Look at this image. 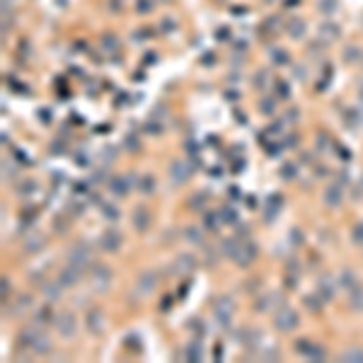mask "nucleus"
Listing matches in <instances>:
<instances>
[{"label": "nucleus", "mask_w": 363, "mask_h": 363, "mask_svg": "<svg viewBox=\"0 0 363 363\" xmlns=\"http://www.w3.org/2000/svg\"><path fill=\"white\" fill-rule=\"evenodd\" d=\"M336 286H339V283H334V279H332L330 274H325L322 279L317 281V296L325 298V300H332V298H334Z\"/></svg>", "instance_id": "11"}, {"label": "nucleus", "mask_w": 363, "mask_h": 363, "mask_svg": "<svg viewBox=\"0 0 363 363\" xmlns=\"http://www.w3.org/2000/svg\"><path fill=\"white\" fill-rule=\"evenodd\" d=\"M61 291H63L61 281H46V283L41 286V293H44L46 300H58V298H61Z\"/></svg>", "instance_id": "17"}, {"label": "nucleus", "mask_w": 363, "mask_h": 363, "mask_svg": "<svg viewBox=\"0 0 363 363\" xmlns=\"http://www.w3.org/2000/svg\"><path fill=\"white\" fill-rule=\"evenodd\" d=\"M114 155H116L114 150H102V160H104V163H112Z\"/></svg>", "instance_id": "45"}, {"label": "nucleus", "mask_w": 363, "mask_h": 363, "mask_svg": "<svg viewBox=\"0 0 363 363\" xmlns=\"http://www.w3.org/2000/svg\"><path fill=\"white\" fill-rule=\"evenodd\" d=\"M218 216H221V223H235V221H237V211H235V206H223Z\"/></svg>", "instance_id": "27"}, {"label": "nucleus", "mask_w": 363, "mask_h": 363, "mask_svg": "<svg viewBox=\"0 0 363 363\" xmlns=\"http://www.w3.org/2000/svg\"><path fill=\"white\" fill-rule=\"evenodd\" d=\"M68 264H73V266H78L80 271H85V269L92 264V250H90V245L75 242V245L68 250Z\"/></svg>", "instance_id": "2"}, {"label": "nucleus", "mask_w": 363, "mask_h": 363, "mask_svg": "<svg viewBox=\"0 0 363 363\" xmlns=\"http://www.w3.org/2000/svg\"><path fill=\"white\" fill-rule=\"evenodd\" d=\"M15 172H17V169H15V165L5 160V179H7V177H15Z\"/></svg>", "instance_id": "42"}, {"label": "nucleus", "mask_w": 363, "mask_h": 363, "mask_svg": "<svg viewBox=\"0 0 363 363\" xmlns=\"http://www.w3.org/2000/svg\"><path fill=\"white\" fill-rule=\"evenodd\" d=\"M274 61H276V63H286L288 58H286V54H276V51H274Z\"/></svg>", "instance_id": "49"}, {"label": "nucleus", "mask_w": 363, "mask_h": 363, "mask_svg": "<svg viewBox=\"0 0 363 363\" xmlns=\"http://www.w3.org/2000/svg\"><path fill=\"white\" fill-rule=\"evenodd\" d=\"M184 240L189 245H196V247H203V230L198 225H189L184 228Z\"/></svg>", "instance_id": "15"}, {"label": "nucleus", "mask_w": 363, "mask_h": 363, "mask_svg": "<svg viewBox=\"0 0 363 363\" xmlns=\"http://www.w3.org/2000/svg\"><path fill=\"white\" fill-rule=\"evenodd\" d=\"M153 189H155V179H153L150 174L140 177L138 179V192H143V194H153Z\"/></svg>", "instance_id": "28"}, {"label": "nucleus", "mask_w": 363, "mask_h": 363, "mask_svg": "<svg viewBox=\"0 0 363 363\" xmlns=\"http://www.w3.org/2000/svg\"><path fill=\"white\" fill-rule=\"evenodd\" d=\"M356 58H361V49H346V61H356Z\"/></svg>", "instance_id": "39"}, {"label": "nucleus", "mask_w": 363, "mask_h": 363, "mask_svg": "<svg viewBox=\"0 0 363 363\" xmlns=\"http://www.w3.org/2000/svg\"><path fill=\"white\" fill-rule=\"evenodd\" d=\"M80 269L78 266H73V264H66L63 269H61V274H58V281H61V286L63 288H73L75 283H78V279H80Z\"/></svg>", "instance_id": "10"}, {"label": "nucleus", "mask_w": 363, "mask_h": 363, "mask_svg": "<svg viewBox=\"0 0 363 363\" xmlns=\"http://www.w3.org/2000/svg\"><path fill=\"white\" fill-rule=\"evenodd\" d=\"M41 247H44V237H41V235H36V232H34V235H29L27 240H25V252H39Z\"/></svg>", "instance_id": "26"}, {"label": "nucleus", "mask_w": 363, "mask_h": 363, "mask_svg": "<svg viewBox=\"0 0 363 363\" xmlns=\"http://www.w3.org/2000/svg\"><path fill=\"white\" fill-rule=\"evenodd\" d=\"M121 242H124V237H121V232L114 230V228L104 230L102 237H99V247H102L104 252H119L121 250Z\"/></svg>", "instance_id": "6"}, {"label": "nucleus", "mask_w": 363, "mask_h": 363, "mask_svg": "<svg viewBox=\"0 0 363 363\" xmlns=\"http://www.w3.org/2000/svg\"><path fill=\"white\" fill-rule=\"evenodd\" d=\"M56 330L58 334L63 336V339H68V336L75 334V330H78V325H75V317H73V312H61L56 317Z\"/></svg>", "instance_id": "5"}, {"label": "nucleus", "mask_w": 363, "mask_h": 363, "mask_svg": "<svg viewBox=\"0 0 363 363\" xmlns=\"http://www.w3.org/2000/svg\"><path fill=\"white\" fill-rule=\"evenodd\" d=\"M254 257H257V245L252 242V240H247V242H242L240 245V250H237V254H235V264L237 266H250L252 262H254Z\"/></svg>", "instance_id": "7"}, {"label": "nucleus", "mask_w": 363, "mask_h": 363, "mask_svg": "<svg viewBox=\"0 0 363 363\" xmlns=\"http://www.w3.org/2000/svg\"><path fill=\"white\" fill-rule=\"evenodd\" d=\"M155 286H158V276H155L153 271H145V274L138 276V293L140 296H150V293L155 291Z\"/></svg>", "instance_id": "13"}, {"label": "nucleus", "mask_w": 363, "mask_h": 363, "mask_svg": "<svg viewBox=\"0 0 363 363\" xmlns=\"http://www.w3.org/2000/svg\"><path fill=\"white\" fill-rule=\"evenodd\" d=\"M336 283H339L341 288H346V291H351L354 286H359V279H356V274H354L351 269H344V271L339 274V279H336Z\"/></svg>", "instance_id": "19"}, {"label": "nucleus", "mask_w": 363, "mask_h": 363, "mask_svg": "<svg viewBox=\"0 0 363 363\" xmlns=\"http://www.w3.org/2000/svg\"><path fill=\"white\" fill-rule=\"evenodd\" d=\"M124 143L129 145V150H133V153L138 150V140H136V136H129V138H124Z\"/></svg>", "instance_id": "41"}, {"label": "nucleus", "mask_w": 363, "mask_h": 363, "mask_svg": "<svg viewBox=\"0 0 363 363\" xmlns=\"http://www.w3.org/2000/svg\"><path fill=\"white\" fill-rule=\"evenodd\" d=\"M281 177H283V179H293V177H296V165H283Z\"/></svg>", "instance_id": "36"}, {"label": "nucleus", "mask_w": 363, "mask_h": 363, "mask_svg": "<svg viewBox=\"0 0 363 363\" xmlns=\"http://www.w3.org/2000/svg\"><path fill=\"white\" fill-rule=\"evenodd\" d=\"M296 78H300V80H305V73H303V68H296Z\"/></svg>", "instance_id": "50"}, {"label": "nucleus", "mask_w": 363, "mask_h": 363, "mask_svg": "<svg viewBox=\"0 0 363 363\" xmlns=\"http://www.w3.org/2000/svg\"><path fill=\"white\" fill-rule=\"evenodd\" d=\"M274 325H276V330H279V332H293V330L300 325V317H298V312H296L293 307L281 305L279 310H276Z\"/></svg>", "instance_id": "1"}, {"label": "nucleus", "mask_w": 363, "mask_h": 363, "mask_svg": "<svg viewBox=\"0 0 363 363\" xmlns=\"http://www.w3.org/2000/svg\"><path fill=\"white\" fill-rule=\"evenodd\" d=\"M102 213H104V218H109V221H119V208H116L114 203H104V206H102Z\"/></svg>", "instance_id": "33"}, {"label": "nucleus", "mask_w": 363, "mask_h": 363, "mask_svg": "<svg viewBox=\"0 0 363 363\" xmlns=\"http://www.w3.org/2000/svg\"><path fill=\"white\" fill-rule=\"evenodd\" d=\"M351 240H354V245L363 247V223L354 225V230H351Z\"/></svg>", "instance_id": "34"}, {"label": "nucleus", "mask_w": 363, "mask_h": 363, "mask_svg": "<svg viewBox=\"0 0 363 363\" xmlns=\"http://www.w3.org/2000/svg\"><path fill=\"white\" fill-rule=\"evenodd\" d=\"M189 174H192V169L187 163H182V160H174L172 165H169V179L174 182V184H184L187 179H189Z\"/></svg>", "instance_id": "9"}, {"label": "nucleus", "mask_w": 363, "mask_h": 363, "mask_svg": "<svg viewBox=\"0 0 363 363\" xmlns=\"http://www.w3.org/2000/svg\"><path fill=\"white\" fill-rule=\"evenodd\" d=\"M32 351L39 354V356H46V354H51V341H49L44 334H39L36 336V341H34V346H32Z\"/></svg>", "instance_id": "22"}, {"label": "nucleus", "mask_w": 363, "mask_h": 363, "mask_svg": "<svg viewBox=\"0 0 363 363\" xmlns=\"http://www.w3.org/2000/svg\"><path fill=\"white\" fill-rule=\"evenodd\" d=\"M312 344H315V341H310V339H298V341H296V351H298L300 356H305V359H307V354H310Z\"/></svg>", "instance_id": "31"}, {"label": "nucleus", "mask_w": 363, "mask_h": 363, "mask_svg": "<svg viewBox=\"0 0 363 363\" xmlns=\"http://www.w3.org/2000/svg\"><path fill=\"white\" fill-rule=\"evenodd\" d=\"M327 133H322V136H317V150H325V148H322V145H327Z\"/></svg>", "instance_id": "46"}, {"label": "nucleus", "mask_w": 363, "mask_h": 363, "mask_svg": "<svg viewBox=\"0 0 363 363\" xmlns=\"http://www.w3.org/2000/svg\"><path fill=\"white\" fill-rule=\"evenodd\" d=\"M262 112L274 114V99H264V102H262Z\"/></svg>", "instance_id": "40"}, {"label": "nucleus", "mask_w": 363, "mask_h": 363, "mask_svg": "<svg viewBox=\"0 0 363 363\" xmlns=\"http://www.w3.org/2000/svg\"><path fill=\"white\" fill-rule=\"evenodd\" d=\"M51 320H54V312H51L49 305H44L36 315H34V325H36V327H44V325H49Z\"/></svg>", "instance_id": "25"}, {"label": "nucleus", "mask_w": 363, "mask_h": 363, "mask_svg": "<svg viewBox=\"0 0 363 363\" xmlns=\"http://www.w3.org/2000/svg\"><path fill=\"white\" fill-rule=\"evenodd\" d=\"M305 303H307V307H310V310H317V307H322V303L317 305V298H312V296H310V298H305Z\"/></svg>", "instance_id": "44"}, {"label": "nucleus", "mask_w": 363, "mask_h": 363, "mask_svg": "<svg viewBox=\"0 0 363 363\" xmlns=\"http://www.w3.org/2000/svg\"><path fill=\"white\" fill-rule=\"evenodd\" d=\"M232 315H235V305H232L230 298H221V300L213 305V317H216V322H218L221 327H230Z\"/></svg>", "instance_id": "3"}, {"label": "nucleus", "mask_w": 363, "mask_h": 363, "mask_svg": "<svg viewBox=\"0 0 363 363\" xmlns=\"http://www.w3.org/2000/svg\"><path fill=\"white\" fill-rule=\"evenodd\" d=\"M303 34H305V25H303V22H298V20L291 22V36H293V39H300Z\"/></svg>", "instance_id": "35"}, {"label": "nucleus", "mask_w": 363, "mask_h": 363, "mask_svg": "<svg viewBox=\"0 0 363 363\" xmlns=\"http://www.w3.org/2000/svg\"><path fill=\"white\" fill-rule=\"evenodd\" d=\"M276 90H279L276 95H279L281 99H288V95H291V92H288V85H286V83H279V85H276Z\"/></svg>", "instance_id": "38"}, {"label": "nucleus", "mask_w": 363, "mask_h": 363, "mask_svg": "<svg viewBox=\"0 0 363 363\" xmlns=\"http://www.w3.org/2000/svg\"><path fill=\"white\" fill-rule=\"evenodd\" d=\"M189 271V269H194V257L192 254H184V257H179L177 259V271Z\"/></svg>", "instance_id": "29"}, {"label": "nucleus", "mask_w": 363, "mask_h": 363, "mask_svg": "<svg viewBox=\"0 0 363 363\" xmlns=\"http://www.w3.org/2000/svg\"><path fill=\"white\" fill-rule=\"evenodd\" d=\"M203 201H206V194H201V192H198V194H196V196H192V201H189V206H192V208H201L198 203H203Z\"/></svg>", "instance_id": "37"}, {"label": "nucleus", "mask_w": 363, "mask_h": 363, "mask_svg": "<svg viewBox=\"0 0 363 363\" xmlns=\"http://www.w3.org/2000/svg\"><path fill=\"white\" fill-rule=\"evenodd\" d=\"M254 83H257V85H262V87H264V85H266V73H259V75L254 78Z\"/></svg>", "instance_id": "47"}, {"label": "nucleus", "mask_w": 363, "mask_h": 363, "mask_svg": "<svg viewBox=\"0 0 363 363\" xmlns=\"http://www.w3.org/2000/svg\"><path fill=\"white\" fill-rule=\"evenodd\" d=\"M7 291H10V281L2 279V298H7Z\"/></svg>", "instance_id": "48"}, {"label": "nucleus", "mask_w": 363, "mask_h": 363, "mask_svg": "<svg viewBox=\"0 0 363 363\" xmlns=\"http://www.w3.org/2000/svg\"><path fill=\"white\" fill-rule=\"evenodd\" d=\"M240 245H242V242H237V237H228V240L221 242V254L228 257V259H235V254H237V250H240Z\"/></svg>", "instance_id": "18"}, {"label": "nucleus", "mask_w": 363, "mask_h": 363, "mask_svg": "<svg viewBox=\"0 0 363 363\" xmlns=\"http://www.w3.org/2000/svg\"><path fill=\"white\" fill-rule=\"evenodd\" d=\"M218 221H221V216H216V213H206L203 216V228L206 230H218Z\"/></svg>", "instance_id": "32"}, {"label": "nucleus", "mask_w": 363, "mask_h": 363, "mask_svg": "<svg viewBox=\"0 0 363 363\" xmlns=\"http://www.w3.org/2000/svg\"><path fill=\"white\" fill-rule=\"evenodd\" d=\"M322 32H327V36H330V39H334V36H336V27H334V25H325Z\"/></svg>", "instance_id": "43"}, {"label": "nucleus", "mask_w": 363, "mask_h": 363, "mask_svg": "<svg viewBox=\"0 0 363 363\" xmlns=\"http://www.w3.org/2000/svg\"><path fill=\"white\" fill-rule=\"evenodd\" d=\"M341 361H349V363H363V349L359 346H349L344 354H341Z\"/></svg>", "instance_id": "24"}, {"label": "nucleus", "mask_w": 363, "mask_h": 363, "mask_svg": "<svg viewBox=\"0 0 363 363\" xmlns=\"http://www.w3.org/2000/svg\"><path fill=\"white\" fill-rule=\"evenodd\" d=\"M279 211H281V198L279 196H269V201H266V206H264V216H266V221H274Z\"/></svg>", "instance_id": "21"}, {"label": "nucleus", "mask_w": 363, "mask_h": 363, "mask_svg": "<svg viewBox=\"0 0 363 363\" xmlns=\"http://www.w3.org/2000/svg\"><path fill=\"white\" fill-rule=\"evenodd\" d=\"M341 189H344L341 184H330V187L325 189L322 201H325L327 208H339V206H341V198H344V192H341Z\"/></svg>", "instance_id": "8"}, {"label": "nucleus", "mask_w": 363, "mask_h": 363, "mask_svg": "<svg viewBox=\"0 0 363 363\" xmlns=\"http://www.w3.org/2000/svg\"><path fill=\"white\" fill-rule=\"evenodd\" d=\"M109 189L116 196H126L131 192V179L129 177H114L112 182H109Z\"/></svg>", "instance_id": "16"}, {"label": "nucleus", "mask_w": 363, "mask_h": 363, "mask_svg": "<svg viewBox=\"0 0 363 363\" xmlns=\"http://www.w3.org/2000/svg\"><path fill=\"white\" fill-rule=\"evenodd\" d=\"M133 228H136L138 232H143V230L150 228V213H148L143 206H138V208L133 211Z\"/></svg>", "instance_id": "14"}, {"label": "nucleus", "mask_w": 363, "mask_h": 363, "mask_svg": "<svg viewBox=\"0 0 363 363\" xmlns=\"http://www.w3.org/2000/svg\"><path fill=\"white\" fill-rule=\"evenodd\" d=\"M184 359L187 361H201L203 359V349L198 346V341H192L189 346H184Z\"/></svg>", "instance_id": "23"}, {"label": "nucleus", "mask_w": 363, "mask_h": 363, "mask_svg": "<svg viewBox=\"0 0 363 363\" xmlns=\"http://www.w3.org/2000/svg\"><path fill=\"white\" fill-rule=\"evenodd\" d=\"M325 349L320 346V344H312V349H310V354H307V361H325Z\"/></svg>", "instance_id": "30"}, {"label": "nucleus", "mask_w": 363, "mask_h": 363, "mask_svg": "<svg viewBox=\"0 0 363 363\" xmlns=\"http://www.w3.org/2000/svg\"><path fill=\"white\" fill-rule=\"evenodd\" d=\"M112 279L114 276L107 266H95L92 274H90V283H92V288H95L97 293H104V291L112 286Z\"/></svg>", "instance_id": "4"}, {"label": "nucleus", "mask_w": 363, "mask_h": 363, "mask_svg": "<svg viewBox=\"0 0 363 363\" xmlns=\"http://www.w3.org/2000/svg\"><path fill=\"white\" fill-rule=\"evenodd\" d=\"M85 325H87V330H90L92 334H99V332L104 330V315H102L99 310H90L87 317H85Z\"/></svg>", "instance_id": "12"}, {"label": "nucleus", "mask_w": 363, "mask_h": 363, "mask_svg": "<svg viewBox=\"0 0 363 363\" xmlns=\"http://www.w3.org/2000/svg\"><path fill=\"white\" fill-rule=\"evenodd\" d=\"M349 303H351V310L363 312V286H354L349 291Z\"/></svg>", "instance_id": "20"}]
</instances>
